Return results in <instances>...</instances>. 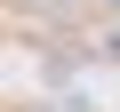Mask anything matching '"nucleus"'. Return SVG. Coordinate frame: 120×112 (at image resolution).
I'll list each match as a JSON object with an SVG mask.
<instances>
[{"instance_id":"nucleus-1","label":"nucleus","mask_w":120,"mask_h":112,"mask_svg":"<svg viewBox=\"0 0 120 112\" xmlns=\"http://www.w3.org/2000/svg\"><path fill=\"white\" fill-rule=\"evenodd\" d=\"M96 48H104V56H120V24H112V32H104V40H96Z\"/></svg>"},{"instance_id":"nucleus-2","label":"nucleus","mask_w":120,"mask_h":112,"mask_svg":"<svg viewBox=\"0 0 120 112\" xmlns=\"http://www.w3.org/2000/svg\"><path fill=\"white\" fill-rule=\"evenodd\" d=\"M104 8H120V0H104Z\"/></svg>"}]
</instances>
